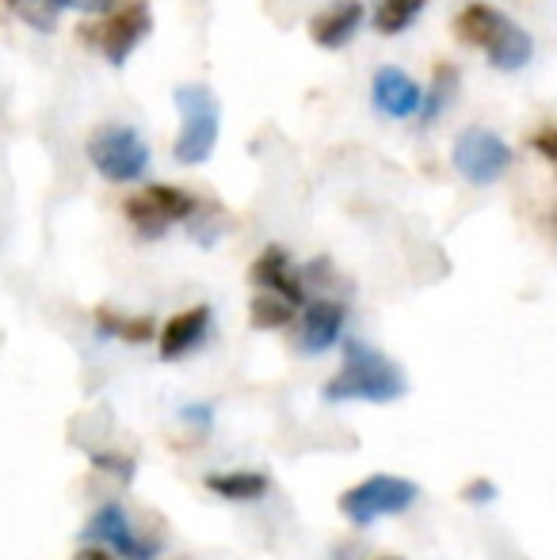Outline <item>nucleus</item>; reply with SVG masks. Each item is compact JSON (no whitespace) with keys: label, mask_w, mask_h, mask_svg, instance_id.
Here are the masks:
<instances>
[{"label":"nucleus","mask_w":557,"mask_h":560,"mask_svg":"<svg viewBox=\"0 0 557 560\" xmlns=\"http://www.w3.org/2000/svg\"><path fill=\"white\" fill-rule=\"evenodd\" d=\"M405 393H409V382L386 354L367 347L363 339H344V366L325 385L328 405H344V400L390 405V400H402Z\"/></svg>","instance_id":"1"},{"label":"nucleus","mask_w":557,"mask_h":560,"mask_svg":"<svg viewBox=\"0 0 557 560\" xmlns=\"http://www.w3.org/2000/svg\"><path fill=\"white\" fill-rule=\"evenodd\" d=\"M179 112V133L172 156L179 164H207L218 145V130H222V107H218L214 92L207 84H179L172 92Z\"/></svg>","instance_id":"2"},{"label":"nucleus","mask_w":557,"mask_h":560,"mask_svg":"<svg viewBox=\"0 0 557 560\" xmlns=\"http://www.w3.org/2000/svg\"><path fill=\"white\" fill-rule=\"evenodd\" d=\"M420 500V485L394 472H374L340 495V511L351 526H374L379 518L402 515Z\"/></svg>","instance_id":"3"},{"label":"nucleus","mask_w":557,"mask_h":560,"mask_svg":"<svg viewBox=\"0 0 557 560\" xmlns=\"http://www.w3.org/2000/svg\"><path fill=\"white\" fill-rule=\"evenodd\" d=\"M89 161L112 184H130V179L146 176L149 145L130 126H104L89 138Z\"/></svg>","instance_id":"4"},{"label":"nucleus","mask_w":557,"mask_h":560,"mask_svg":"<svg viewBox=\"0 0 557 560\" xmlns=\"http://www.w3.org/2000/svg\"><path fill=\"white\" fill-rule=\"evenodd\" d=\"M451 164L466 184L489 187L508 172V164H512V149L504 145L500 133L485 130V126H469V130H462L459 138H454Z\"/></svg>","instance_id":"5"},{"label":"nucleus","mask_w":557,"mask_h":560,"mask_svg":"<svg viewBox=\"0 0 557 560\" xmlns=\"http://www.w3.org/2000/svg\"><path fill=\"white\" fill-rule=\"evenodd\" d=\"M149 27H153V15H149L146 0H127V4H119L115 12L100 15V23H92V27L84 31V38L96 43V50L104 54L112 66H127V58L135 54V46L141 38L149 35Z\"/></svg>","instance_id":"6"},{"label":"nucleus","mask_w":557,"mask_h":560,"mask_svg":"<svg viewBox=\"0 0 557 560\" xmlns=\"http://www.w3.org/2000/svg\"><path fill=\"white\" fill-rule=\"evenodd\" d=\"M123 210H127V218L135 222L141 236H161L172 222H184V218L195 214V199L187 191H179V187L153 184L135 199L123 202Z\"/></svg>","instance_id":"7"},{"label":"nucleus","mask_w":557,"mask_h":560,"mask_svg":"<svg viewBox=\"0 0 557 560\" xmlns=\"http://www.w3.org/2000/svg\"><path fill=\"white\" fill-rule=\"evenodd\" d=\"M84 538L100 541V549H104V546L115 549V553L127 557V560H153L156 557V546H153V541L138 538L135 526L127 523V515H123L119 503H107V508H100L96 515H92Z\"/></svg>","instance_id":"8"},{"label":"nucleus","mask_w":557,"mask_h":560,"mask_svg":"<svg viewBox=\"0 0 557 560\" xmlns=\"http://www.w3.org/2000/svg\"><path fill=\"white\" fill-rule=\"evenodd\" d=\"M371 96L374 107H379L386 118H409L420 112V84L413 81L405 69L397 66H382L371 81Z\"/></svg>","instance_id":"9"},{"label":"nucleus","mask_w":557,"mask_h":560,"mask_svg":"<svg viewBox=\"0 0 557 560\" xmlns=\"http://www.w3.org/2000/svg\"><path fill=\"white\" fill-rule=\"evenodd\" d=\"M248 275H253L256 287H264L271 298H279V302H287L290 310L305 302L302 282H298V275L290 271V259H287V252H282L279 244H268V248L260 252V259H256L253 271H248Z\"/></svg>","instance_id":"10"},{"label":"nucleus","mask_w":557,"mask_h":560,"mask_svg":"<svg viewBox=\"0 0 557 560\" xmlns=\"http://www.w3.org/2000/svg\"><path fill=\"white\" fill-rule=\"evenodd\" d=\"M481 50L489 54L492 69H500V73H515V69H523L531 58H535V38H531L520 23H512L508 15H500V23L492 27L489 43H485Z\"/></svg>","instance_id":"11"},{"label":"nucleus","mask_w":557,"mask_h":560,"mask_svg":"<svg viewBox=\"0 0 557 560\" xmlns=\"http://www.w3.org/2000/svg\"><path fill=\"white\" fill-rule=\"evenodd\" d=\"M344 332V305L336 302H313L302 317V336H298V351L302 354H325L340 343Z\"/></svg>","instance_id":"12"},{"label":"nucleus","mask_w":557,"mask_h":560,"mask_svg":"<svg viewBox=\"0 0 557 560\" xmlns=\"http://www.w3.org/2000/svg\"><path fill=\"white\" fill-rule=\"evenodd\" d=\"M359 23H363V4H359V0H333L325 12L313 15L310 35H313V43L325 46V50H340L344 43H351Z\"/></svg>","instance_id":"13"},{"label":"nucleus","mask_w":557,"mask_h":560,"mask_svg":"<svg viewBox=\"0 0 557 560\" xmlns=\"http://www.w3.org/2000/svg\"><path fill=\"white\" fill-rule=\"evenodd\" d=\"M207 328H210V310H207V305H195V310L176 313V317L161 328V359L164 362L184 359L192 347L202 343Z\"/></svg>","instance_id":"14"},{"label":"nucleus","mask_w":557,"mask_h":560,"mask_svg":"<svg viewBox=\"0 0 557 560\" xmlns=\"http://www.w3.org/2000/svg\"><path fill=\"white\" fill-rule=\"evenodd\" d=\"M207 488L222 500H233V503H248V500H264L271 488V480L264 472H253V469H233V472H210L207 477Z\"/></svg>","instance_id":"15"},{"label":"nucleus","mask_w":557,"mask_h":560,"mask_svg":"<svg viewBox=\"0 0 557 560\" xmlns=\"http://www.w3.org/2000/svg\"><path fill=\"white\" fill-rule=\"evenodd\" d=\"M500 15H504V12H497V8L474 0V4H466L459 15H454V38H459V43H466V46H485V43H489V35H492V27L500 23Z\"/></svg>","instance_id":"16"},{"label":"nucleus","mask_w":557,"mask_h":560,"mask_svg":"<svg viewBox=\"0 0 557 560\" xmlns=\"http://www.w3.org/2000/svg\"><path fill=\"white\" fill-rule=\"evenodd\" d=\"M454 89H459V69L451 66V61H439L436 66V73H431V92H428V100H420L423 104V126L428 122H436L439 112H443V104L454 96Z\"/></svg>","instance_id":"17"},{"label":"nucleus","mask_w":557,"mask_h":560,"mask_svg":"<svg viewBox=\"0 0 557 560\" xmlns=\"http://www.w3.org/2000/svg\"><path fill=\"white\" fill-rule=\"evenodd\" d=\"M420 8H423V0H382L379 12H374V27H379L382 35H402L420 15Z\"/></svg>","instance_id":"18"},{"label":"nucleus","mask_w":557,"mask_h":560,"mask_svg":"<svg viewBox=\"0 0 557 560\" xmlns=\"http://www.w3.org/2000/svg\"><path fill=\"white\" fill-rule=\"evenodd\" d=\"M8 8H12L15 15H23L31 27L54 31V23H58V12L73 8V0H8Z\"/></svg>","instance_id":"19"},{"label":"nucleus","mask_w":557,"mask_h":560,"mask_svg":"<svg viewBox=\"0 0 557 560\" xmlns=\"http://www.w3.org/2000/svg\"><path fill=\"white\" fill-rule=\"evenodd\" d=\"M96 325H100V332L119 336V339H127V343H146V339H153V320H149V317L127 320V317H115L112 310H100Z\"/></svg>","instance_id":"20"},{"label":"nucleus","mask_w":557,"mask_h":560,"mask_svg":"<svg viewBox=\"0 0 557 560\" xmlns=\"http://www.w3.org/2000/svg\"><path fill=\"white\" fill-rule=\"evenodd\" d=\"M290 317H294V310H290L287 302H279V298L264 294L253 302V310H248V320H253V328H287Z\"/></svg>","instance_id":"21"},{"label":"nucleus","mask_w":557,"mask_h":560,"mask_svg":"<svg viewBox=\"0 0 557 560\" xmlns=\"http://www.w3.org/2000/svg\"><path fill=\"white\" fill-rule=\"evenodd\" d=\"M462 495H466L469 503H492L497 500V485H492V480H469Z\"/></svg>","instance_id":"22"},{"label":"nucleus","mask_w":557,"mask_h":560,"mask_svg":"<svg viewBox=\"0 0 557 560\" xmlns=\"http://www.w3.org/2000/svg\"><path fill=\"white\" fill-rule=\"evenodd\" d=\"M535 149L546 156V161H554V156H557V130H554V126H543V130L535 133Z\"/></svg>","instance_id":"23"},{"label":"nucleus","mask_w":557,"mask_h":560,"mask_svg":"<svg viewBox=\"0 0 557 560\" xmlns=\"http://www.w3.org/2000/svg\"><path fill=\"white\" fill-rule=\"evenodd\" d=\"M119 4L123 0H73V8H81V12H89V15H107Z\"/></svg>","instance_id":"24"},{"label":"nucleus","mask_w":557,"mask_h":560,"mask_svg":"<svg viewBox=\"0 0 557 560\" xmlns=\"http://www.w3.org/2000/svg\"><path fill=\"white\" fill-rule=\"evenodd\" d=\"M77 560H112V553H107V549H100V546H92V549H81Z\"/></svg>","instance_id":"25"}]
</instances>
